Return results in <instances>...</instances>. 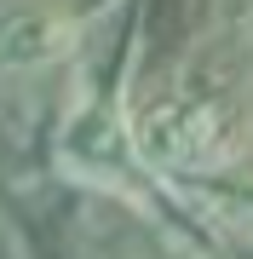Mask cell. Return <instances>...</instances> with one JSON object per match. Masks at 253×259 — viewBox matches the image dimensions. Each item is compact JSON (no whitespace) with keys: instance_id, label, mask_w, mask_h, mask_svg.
Masks as SVG:
<instances>
[{"instance_id":"cell-3","label":"cell","mask_w":253,"mask_h":259,"mask_svg":"<svg viewBox=\"0 0 253 259\" xmlns=\"http://www.w3.org/2000/svg\"><path fill=\"white\" fill-rule=\"evenodd\" d=\"M190 207H201L207 219L230 225V231H253V167H207V173H190L178 185Z\"/></svg>"},{"instance_id":"cell-1","label":"cell","mask_w":253,"mask_h":259,"mask_svg":"<svg viewBox=\"0 0 253 259\" xmlns=\"http://www.w3.org/2000/svg\"><path fill=\"white\" fill-rule=\"evenodd\" d=\"M132 144H138V161L150 173L190 179V173H207V167H225L242 144V127H236V110L225 98L167 93L132 121Z\"/></svg>"},{"instance_id":"cell-2","label":"cell","mask_w":253,"mask_h":259,"mask_svg":"<svg viewBox=\"0 0 253 259\" xmlns=\"http://www.w3.org/2000/svg\"><path fill=\"white\" fill-rule=\"evenodd\" d=\"M75 47V23L52 6H6L0 12V75L46 69Z\"/></svg>"}]
</instances>
